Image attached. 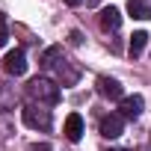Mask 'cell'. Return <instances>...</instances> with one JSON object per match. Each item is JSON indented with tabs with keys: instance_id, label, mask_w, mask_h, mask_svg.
<instances>
[{
	"instance_id": "cell-5",
	"label": "cell",
	"mask_w": 151,
	"mask_h": 151,
	"mask_svg": "<svg viewBox=\"0 0 151 151\" xmlns=\"http://www.w3.org/2000/svg\"><path fill=\"white\" fill-rule=\"evenodd\" d=\"M119 110H122V119H139L145 110V101H142V95H124L119 101Z\"/></svg>"
},
{
	"instance_id": "cell-18",
	"label": "cell",
	"mask_w": 151,
	"mask_h": 151,
	"mask_svg": "<svg viewBox=\"0 0 151 151\" xmlns=\"http://www.w3.org/2000/svg\"><path fill=\"white\" fill-rule=\"evenodd\" d=\"M119 151H133V148H119Z\"/></svg>"
},
{
	"instance_id": "cell-16",
	"label": "cell",
	"mask_w": 151,
	"mask_h": 151,
	"mask_svg": "<svg viewBox=\"0 0 151 151\" xmlns=\"http://www.w3.org/2000/svg\"><path fill=\"white\" fill-rule=\"evenodd\" d=\"M101 3V0H86V6H98Z\"/></svg>"
},
{
	"instance_id": "cell-9",
	"label": "cell",
	"mask_w": 151,
	"mask_h": 151,
	"mask_svg": "<svg viewBox=\"0 0 151 151\" xmlns=\"http://www.w3.org/2000/svg\"><path fill=\"white\" fill-rule=\"evenodd\" d=\"M98 24H101V30H104V33H113V30H119V27H122V12H119L116 6H110V9H104V12H101Z\"/></svg>"
},
{
	"instance_id": "cell-14",
	"label": "cell",
	"mask_w": 151,
	"mask_h": 151,
	"mask_svg": "<svg viewBox=\"0 0 151 151\" xmlns=\"http://www.w3.org/2000/svg\"><path fill=\"white\" fill-rule=\"evenodd\" d=\"M68 39H71V45H83V36H80L77 30H71V36H68Z\"/></svg>"
},
{
	"instance_id": "cell-6",
	"label": "cell",
	"mask_w": 151,
	"mask_h": 151,
	"mask_svg": "<svg viewBox=\"0 0 151 151\" xmlns=\"http://www.w3.org/2000/svg\"><path fill=\"white\" fill-rule=\"evenodd\" d=\"M122 127H124L122 113H110V116L101 119V136H104V139H119V136H122Z\"/></svg>"
},
{
	"instance_id": "cell-17",
	"label": "cell",
	"mask_w": 151,
	"mask_h": 151,
	"mask_svg": "<svg viewBox=\"0 0 151 151\" xmlns=\"http://www.w3.org/2000/svg\"><path fill=\"white\" fill-rule=\"evenodd\" d=\"M65 3H68V6H77V3H80V0H65Z\"/></svg>"
},
{
	"instance_id": "cell-2",
	"label": "cell",
	"mask_w": 151,
	"mask_h": 151,
	"mask_svg": "<svg viewBox=\"0 0 151 151\" xmlns=\"http://www.w3.org/2000/svg\"><path fill=\"white\" fill-rule=\"evenodd\" d=\"M27 95L33 101H39V104H56L59 101V86L53 80H47V77H33L27 83Z\"/></svg>"
},
{
	"instance_id": "cell-10",
	"label": "cell",
	"mask_w": 151,
	"mask_h": 151,
	"mask_svg": "<svg viewBox=\"0 0 151 151\" xmlns=\"http://www.w3.org/2000/svg\"><path fill=\"white\" fill-rule=\"evenodd\" d=\"M145 45H148V33H142V30H136L133 36H130V45H127V53L136 59L142 50H145Z\"/></svg>"
},
{
	"instance_id": "cell-4",
	"label": "cell",
	"mask_w": 151,
	"mask_h": 151,
	"mask_svg": "<svg viewBox=\"0 0 151 151\" xmlns=\"http://www.w3.org/2000/svg\"><path fill=\"white\" fill-rule=\"evenodd\" d=\"M3 71L6 74H12V77H21V74L27 71V56H24V50H6V56H3Z\"/></svg>"
},
{
	"instance_id": "cell-1",
	"label": "cell",
	"mask_w": 151,
	"mask_h": 151,
	"mask_svg": "<svg viewBox=\"0 0 151 151\" xmlns=\"http://www.w3.org/2000/svg\"><path fill=\"white\" fill-rule=\"evenodd\" d=\"M42 65L56 71V80H59L62 86H74V83L80 80V68L74 65L71 59L62 56V47H47V50L42 53Z\"/></svg>"
},
{
	"instance_id": "cell-8",
	"label": "cell",
	"mask_w": 151,
	"mask_h": 151,
	"mask_svg": "<svg viewBox=\"0 0 151 151\" xmlns=\"http://www.w3.org/2000/svg\"><path fill=\"white\" fill-rule=\"evenodd\" d=\"M62 133H65V139H68V142H77V139L83 136V119H80L77 113H71V116L65 119V127H62Z\"/></svg>"
},
{
	"instance_id": "cell-15",
	"label": "cell",
	"mask_w": 151,
	"mask_h": 151,
	"mask_svg": "<svg viewBox=\"0 0 151 151\" xmlns=\"http://www.w3.org/2000/svg\"><path fill=\"white\" fill-rule=\"evenodd\" d=\"M3 42H6V24L0 21V45H3Z\"/></svg>"
},
{
	"instance_id": "cell-3",
	"label": "cell",
	"mask_w": 151,
	"mask_h": 151,
	"mask_svg": "<svg viewBox=\"0 0 151 151\" xmlns=\"http://www.w3.org/2000/svg\"><path fill=\"white\" fill-rule=\"evenodd\" d=\"M21 119H24V124L33 127V130H50V124H53L50 110H45L42 104H27V107L21 110Z\"/></svg>"
},
{
	"instance_id": "cell-12",
	"label": "cell",
	"mask_w": 151,
	"mask_h": 151,
	"mask_svg": "<svg viewBox=\"0 0 151 151\" xmlns=\"http://www.w3.org/2000/svg\"><path fill=\"white\" fill-rule=\"evenodd\" d=\"M3 86H6V83H0V107H3V110H6V107H12V104H15V98H9Z\"/></svg>"
},
{
	"instance_id": "cell-13",
	"label": "cell",
	"mask_w": 151,
	"mask_h": 151,
	"mask_svg": "<svg viewBox=\"0 0 151 151\" xmlns=\"http://www.w3.org/2000/svg\"><path fill=\"white\" fill-rule=\"evenodd\" d=\"M27 151H53V148H50L47 142H36V145H30Z\"/></svg>"
},
{
	"instance_id": "cell-11",
	"label": "cell",
	"mask_w": 151,
	"mask_h": 151,
	"mask_svg": "<svg viewBox=\"0 0 151 151\" xmlns=\"http://www.w3.org/2000/svg\"><path fill=\"white\" fill-rule=\"evenodd\" d=\"M127 12L139 21H148L151 18V6L145 3V0H127Z\"/></svg>"
},
{
	"instance_id": "cell-7",
	"label": "cell",
	"mask_w": 151,
	"mask_h": 151,
	"mask_svg": "<svg viewBox=\"0 0 151 151\" xmlns=\"http://www.w3.org/2000/svg\"><path fill=\"white\" fill-rule=\"evenodd\" d=\"M98 92L104 95V98H110V101H122L124 95H122V83L116 80V77H98Z\"/></svg>"
}]
</instances>
